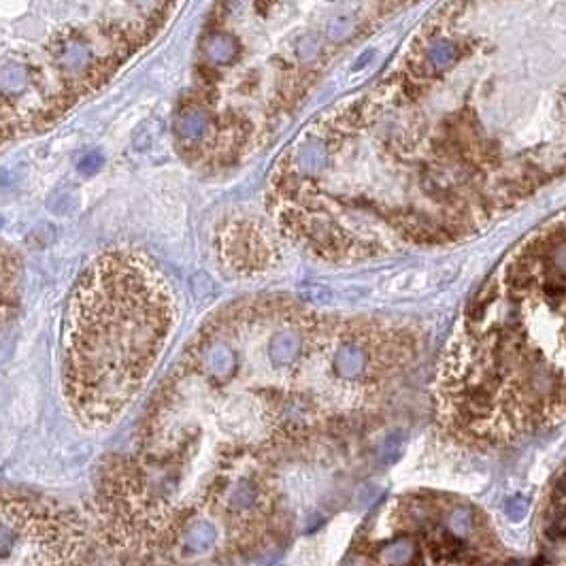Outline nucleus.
I'll return each instance as SVG.
<instances>
[{"label":"nucleus","mask_w":566,"mask_h":566,"mask_svg":"<svg viewBox=\"0 0 566 566\" xmlns=\"http://www.w3.org/2000/svg\"><path fill=\"white\" fill-rule=\"evenodd\" d=\"M175 303L136 252H107L79 277L64 317V394L87 428H105L145 386L170 335Z\"/></svg>","instance_id":"1"},{"label":"nucleus","mask_w":566,"mask_h":566,"mask_svg":"<svg viewBox=\"0 0 566 566\" xmlns=\"http://www.w3.org/2000/svg\"><path fill=\"white\" fill-rule=\"evenodd\" d=\"M222 254L234 268H258L268 260V245L252 224H232L222 234Z\"/></svg>","instance_id":"2"},{"label":"nucleus","mask_w":566,"mask_h":566,"mask_svg":"<svg viewBox=\"0 0 566 566\" xmlns=\"http://www.w3.org/2000/svg\"><path fill=\"white\" fill-rule=\"evenodd\" d=\"M300 347H303V341H300V335L296 333V330H292V328L279 330V333L270 339L268 358L275 366H288L298 358Z\"/></svg>","instance_id":"3"},{"label":"nucleus","mask_w":566,"mask_h":566,"mask_svg":"<svg viewBox=\"0 0 566 566\" xmlns=\"http://www.w3.org/2000/svg\"><path fill=\"white\" fill-rule=\"evenodd\" d=\"M366 366V354L358 343H345L335 356V370L343 379H356Z\"/></svg>","instance_id":"4"},{"label":"nucleus","mask_w":566,"mask_h":566,"mask_svg":"<svg viewBox=\"0 0 566 566\" xmlns=\"http://www.w3.org/2000/svg\"><path fill=\"white\" fill-rule=\"evenodd\" d=\"M386 558L392 566H400L405 562H409L413 558V547L409 541H398L396 545H392L388 551H386Z\"/></svg>","instance_id":"5"},{"label":"nucleus","mask_w":566,"mask_h":566,"mask_svg":"<svg viewBox=\"0 0 566 566\" xmlns=\"http://www.w3.org/2000/svg\"><path fill=\"white\" fill-rule=\"evenodd\" d=\"M505 511H507V515L511 517V520L520 522L522 517L528 513V500H526L524 496H513V498H509V502L505 505Z\"/></svg>","instance_id":"6"},{"label":"nucleus","mask_w":566,"mask_h":566,"mask_svg":"<svg viewBox=\"0 0 566 566\" xmlns=\"http://www.w3.org/2000/svg\"><path fill=\"white\" fill-rule=\"evenodd\" d=\"M449 528H451V532H456V535H464V532L470 528V515L464 513V511H456V513L449 517Z\"/></svg>","instance_id":"7"},{"label":"nucleus","mask_w":566,"mask_h":566,"mask_svg":"<svg viewBox=\"0 0 566 566\" xmlns=\"http://www.w3.org/2000/svg\"><path fill=\"white\" fill-rule=\"evenodd\" d=\"M507 566H530L528 562H522V560H511Z\"/></svg>","instance_id":"8"},{"label":"nucleus","mask_w":566,"mask_h":566,"mask_svg":"<svg viewBox=\"0 0 566 566\" xmlns=\"http://www.w3.org/2000/svg\"><path fill=\"white\" fill-rule=\"evenodd\" d=\"M0 226H3V219H0Z\"/></svg>","instance_id":"9"}]
</instances>
